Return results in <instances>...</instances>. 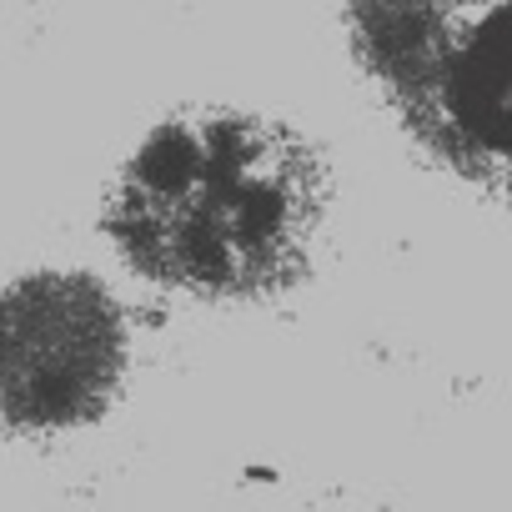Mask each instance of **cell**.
Wrapping results in <instances>:
<instances>
[{
	"instance_id": "obj_1",
	"label": "cell",
	"mask_w": 512,
	"mask_h": 512,
	"mask_svg": "<svg viewBox=\"0 0 512 512\" xmlns=\"http://www.w3.org/2000/svg\"><path fill=\"white\" fill-rule=\"evenodd\" d=\"M327 211V161L292 121L211 106L161 121L126 156L106 231L146 282L226 302L297 287Z\"/></svg>"
},
{
	"instance_id": "obj_2",
	"label": "cell",
	"mask_w": 512,
	"mask_h": 512,
	"mask_svg": "<svg viewBox=\"0 0 512 512\" xmlns=\"http://www.w3.org/2000/svg\"><path fill=\"white\" fill-rule=\"evenodd\" d=\"M352 21L412 136L512 211V0H352Z\"/></svg>"
},
{
	"instance_id": "obj_3",
	"label": "cell",
	"mask_w": 512,
	"mask_h": 512,
	"mask_svg": "<svg viewBox=\"0 0 512 512\" xmlns=\"http://www.w3.org/2000/svg\"><path fill=\"white\" fill-rule=\"evenodd\" d=\"M126 367V327L91 277L41 272L0 292V417L16 427L91 422Z\"/></svg>"
}]
</instances>
